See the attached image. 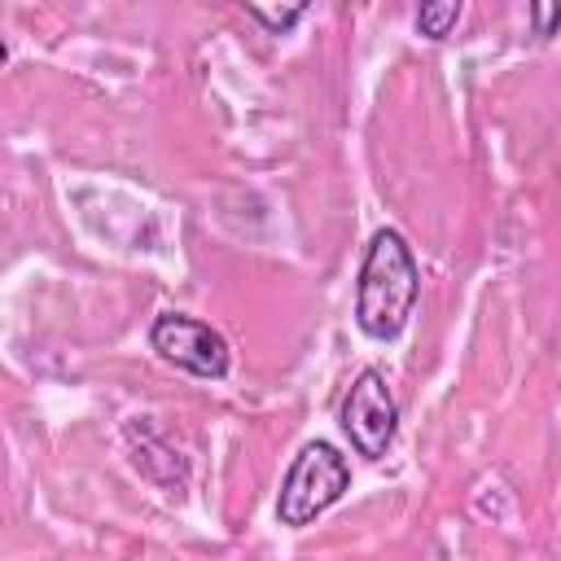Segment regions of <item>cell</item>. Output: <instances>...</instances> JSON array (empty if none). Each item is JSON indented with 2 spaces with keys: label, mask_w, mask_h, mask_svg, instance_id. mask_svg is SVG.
<instances>
[{
  "label": "cell",
  "mask_w": 561,
  "mask_h": 561,
  "mask_svg": "<svg viewBox=\"0 0 561 561\" xmlns=\"http://www.w3.org/2000/svg\"><path fill=\"white\" fill-rule=\"evenodd\" d=\"M421 298V263L399 228H377L355 280V324L373 342H394Z\"/></svg>",
  "instance_id": "obj_1"
},
{
  "label": "cell",
  "mask_w": 561,
  "mask_h": 561,
  "mask_svg": "<svg viewBox=\"0 0 561 561\" xmlns=\"http://www.w3.org/2000/svg\"><path fill=\"white\" fill-rule=\"evenodd\" d=\"M346 486H351V465H346V456L333 447V443H324V438H316V443H307L294 460H289V469H285V478H280V495H276V522L280 526H311L320 513H329L342 495H346Z\"/></svg>",
  "instance_id": "obj_2"
},
{
  "label": "cell",
  "mask_w": 561,
  "mask_h": 561,
  "mask_svg": "<svg viewBox=\"0 0 561 561\" xmlns=\"http://www.w3.org/2000/svg\"><path fill=\"white\" fill-rule=\"evenodd\" d=\"M149 346H153L167 364H175L180 373L202 377V381H224L228 368H232L228 337H224L219 329H210L206 320L184 316V311H162V316H153V324H149Z\"/></svg>",
  "instance_id": "obj_3"
},
{
  "label": "cell",
  "mask_w": 561,
  "mask_h": 561,
  "mask_svg": "<svg viewBox=\"0 0 561 561\" xmlns=\"http://www.w3.org/2000/svg\"><path fill=\"white\" fill-rule=\"evenodd\" d=\"M337 421H342V430H346L355 456L381 460V456L390 451V443H394V434H399V403H394L390 381H386L381 368H364V373L351 381Z\"/></svg>",
  "instance_id": "obj_4"
},
{
  "label": "cell",
  "mask_w": 561,
  "mask_h": 561,
  "mask_svg": "<svg viewBox=\"0 0 561 561\" xmlns=\"http://www.w3.org/2000/svg\"><path fill=\"white\" fill-rule=\"evenodd\" d=\"M127 443H131V460H136V469L149 478V482H158V486H167V491H184V478H188V465L180 460V451L149 425V421H127Z\"/></svg>",
  "instance_id": "obj_5"
},
{
  "label": "cell",
  "mask_w": 561,
  "mask_h": 561,
  "mask_svg": "<svg viewBox=\"0 0 561 561\" xmlns=\"http://www.w3.org/2000/svg\"><path fill=\"white\" fill-rule=\"evenodd\" d=\"M267 35H289L302 18H307V9H311V0H237Z\"/></svg>",
  "instance_id": "obj_6"
},
{
  "label": "cell",
  "mask_w": 561,
  "mask_h": 561,
  "mask_svg": "<svg viewBox=\"0 0 561 561\" xmlns=\"http://www.w3.org/2000/svg\"><path fill=\"white\" fill-rule=\"evenodd\" d=\"M465 0H416V31L425 39H447L460 22Z\"/></svg>",
  "instance_id": "obj_7"
},
{
  "label": "cell",
  "mask_w": 561,
  "mask_h": 561,
  "mask_svg": "<svg viewBox=\"0 0 561 561\" xmlns=\"http://www.w3.org/2000/svg\"><path fill=\"white\" fill-rule=\"evenodd\" d=\"M530 26L539 39H552L561 31V0H530Z\"/></svg>",
  "instance_id": "obj_8"
}]
</instances>
